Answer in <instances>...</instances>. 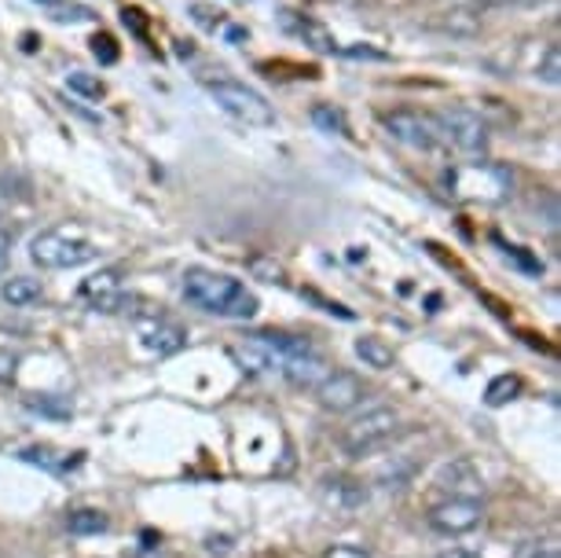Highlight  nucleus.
<instances>
[{"label":"nucleus","instance_id":"obj_1","mask_svg":"<svg viewBox=\"0 0 561 558\" xmlns=\"http://www.w3.org/2000/svg\"><path fill=\"white\" fill-rule=\"evenodd\" d=\"M184 298L203 309L209 316H220V320H250L257 316L261 301L247 283H239L236 276H225V272L214 269H187L184 272Z\"/></svg>","mask_w":561,"mask_h":558},{"label":"nucleus","instance_id":"obj_2","mask_svg":"<svg viewBox=\"0 0 561 558\" xmlns=\"http://www.w3.org/2000/svg\"><path fill=\"white\" fill-rule=\"evenodd\" d=\"M100 250L96 243H89L78 231H67V228H48V231H37L30 239V261L45 272H67V269H81L89 261H96Z\"/></svg>","mask_w":561,"mask_h":558},{"label":"nucleus","instance_id":"obj_3","mask_svg":"<svg viewBox=\"0 0 561 558\" xmlns=\"http://www.w3.org/2000/svg\"><path fill=\"white\" fill-rule=\"evenodd\" d=\"M301 350H312L309 339L257 331V334H247L242 342L231 345V356H236V361L247 367V372H279V367L287 364L294 353H301Z\"/></svg>","mask_w":561,"mask_h":558},{"label":"nucleus","instance_id":"obj_4","mask_svg":"<svg viewBox=\"0 0 561 558\" xmlns=\"http://www.w3.org/2000/svg\"><path fill=\"white\" fill-rule=\"evenodd\" d=\"M206 89H209V96L217 100V107L242 125H272L275 122L272 103L264 100L261 92H253L250 86H242V81L217 78V81H209Z\"/></svg>","mask_w":561,"mask_h":558},{"label":"nucleus","instance_id":"obj_5","mask_svg":"<svg viewBox=\"0 0 561 558\" xmlns=\"http://www.w3.org/2000/svg\"><path fill=\"white\" fill-rule=\"evenodd\" d=\"M437 129H440V140L466 158H481L484 151H489V125L481 122V114H473L466 107L440 111Z\"/></svg>","mask_w":561,"mask_h":558},{"label":"nucleus","instance_id":"obj_6","mask_svg":"<svg viewBox=\"0 0 561 558\" xmlns=\"http://www.w3.org/2000/svg\"><path fill=\"white\" fill-rule=\"evenodd\" d=\"M397 426H400V415L393 408H370V412H364L345 426L342 445H345V452H353V456H364V452L378 448L382 441L393 437Z\"/></svg>","mask_w":561,"mask_h":558},{"label":"nucleus","instance_id":"obj_7","mask_svg":"<svg viewBox=\"0 0 561 558\" xmlns=\"http://www.w3.org/2000/svg\"><path fill=\"white\" fill-rule=\"evenodd\" d=\"M382 125L386 133L400 140L411 151H437L444 144L440 140V129H437V118L433 114H422V111H393V114H382Z\"/></svg>","mask_w":561,"mask_h":558},{"label":"nucleus","instance_id":"obj_8","mask_svg":"<svg viewBox=\"0 0 561 558\" xmlns=\"http://www.w3.org/2000/svg\"><path fill=\"white\" fill-rule=\"evenodd\" d=\"M481 519H484V503L473 497H451L430 511V525L444 536H459V533L478 529Z\"/></svg>","mask_w":561,"mask_h":558},{"label":"nucleus","instance_id":"obj_9","mask_svg":"<svg viewBox=\"0 0 561 558\" xmlns=\"http://www.w3.org/2000/svg\"><path fill=\"white\" fill-rule=\"evenodd\" d=\"M316 394H320V405L327 412H348V408H356L364 401V383H359L356 375L331 372L320 386H316Z\"/></svg>","mask_w":561,"mask_h":558},{"label":"nucleus","instance_id":"obj_10","mask_svg":"<svg viewBox=\"0 0 561 558\" xmlns=\"http://www.w3.org/2000/svg\"><path fill=\"white\" fill-rule=\"evenodd\" d=\"M140 342H144V350H151L158 356H173L184 350L187 331L180 328V323L165 320V316H151V320L140 323Z\"/></svg>","mask_w":561,"mask_h":558},{"label":"nucleus","instance_id":"obj_11","mask_svg":"<svg viewBox=\"0 0 561 558\" xmlns=\"http://www.w3.org/2000/svg\"><path fill=\"white\" fill-rule=\"evenodd\" d=\"M279 375L298 389H316L327 375H331V367H327V361L316 350H301L279 367Z\"/></svg>","mask_w":561,"mask_h":558},{"label":"nucleus","instance_id":"obj_12","mask_svg":"<svg viewBox=\"0 0 561 558\" xmlns=\"http://www.w3.org/2000/svg\"><path fill=\"white\" fill-rule=\"evenodd\" d=\"M81 298L92 301L103 312H114L125 305V291H122V276L114 269H103L96 276H89L81 283Z\"/></svg>","mask_w":561,"mask_h":558},{"label":"nucleus","instance_id":"obj_13","mask_svg":"<svg viewBox=\"0 0 561 558\" xmlns=\"http://www.w3.org/2000/svg\"><path fill=\"white\" fill-rule=\"evenodd\" d=\"M0 298H4L12 309H26V305H34L45 298V287H41V280H30V276H12L0 283Z\"/></svg>","mask_w":561,"mask_h":558},{"label":"nucleus","instance_id":"obj_14","mask_svg":"<svg viewBox=\"0 0 561 558\" xmlns=\"http://www.w3.org/2000/svg\"><path fill=\"white\" fill-rule=\"evenodd\" d=\"M34 4L45 8V15L56 19V23H92L96 19V12L89 4H78V0H34Z\"/></svg>","mask_w":561,"mask_h":558},{"label":"nucleus","instance_id":"obj_15","mask_svg":"<svg viewBox=\"0 0 561 558\" xmlns=\"http://www.w3.org/2000/svg\"><path fill=\"white\" fill-rule=\"evenodd\" d=\"M356 356L367 367H375V372H389L393 361H397L393 350H389L382 339H375V334H364V339H356Z\"/></svg>","mask_w":561,"mask_h":558},{"label":"nucleus","instance_id":"obj_16","mask_svg":"<svg viewBox=\"0 0 561 558\" xmlns=\"http://www.w3.org/2000/svg\"><path fill=\"white\" fill-rule=\"evenodd\" d=\"M19 459H23V463H34V467H45V470H51V474H67V470L73 467V463H78V459L62 456V452L48 448V445L23 448V452H19Z\"/></svg>","mask_w":561,"mask_h":558},{"label":"nucleus","instance_id":"obj_17","mask_svg":"<svg viewBox=\"0 0 561 558\" xmlns=\"http://www.w3.org/2000/svg\"><path fill=\"white\" fill-rule=\"evenodd\" d=\"M107 514L96 511V508H84V511H70L67 519V529L73 536H96V533H107Z\"/></svg>","mask_w":561,"mask_h":558},{"label":"nucleus","instance_id":"obj_18","mask_svg":"<svg viewBox=\"0 0 561 558\" xmlns=\"http://www.w3.org/2000/svg\"><path fill=\"white\" fill-rule=\"evenodd\" d=\"M517 394H522V378H517V375H500V378H492L489 389H484V405H489V408H503V405H511Z\"/></svg>","mask_w":561,"mask_h":558},{"label":"nucleus","instance_id":"obj_19","mask_svg":"<svg viewBox=\"0 0 561 558\" xmlns=\"http://www.w3.org/2000/svg\"><path fill=\"white\" fill-rule=\"evenodd\" d=\"M67 89L78 92V96H84V100H100L103 96V81L92 78L89 70H70L67 73Z\"/></svg>","mask_w":561,"mask_h":558},{"label":"nucleus","instance_id":"obj_20","mask_svg":"<svg viewBox=\"0 0 561 558\" xmlns=\"http://www.w3.org/2000/svg\"><path fill=\"white\" fill-rule=\"evenodd\" d=\"M312 122L320 125L323 133H337V136H345V133H348L345 114H342V111H334L331 103H320V107H312Z\"/></svg>","mask_w":561,"mask_h":558},{"label":"nucleus","instance_id":"obj_21","mask_svg":"<svg viewBox=\"0 0 561 558\" xmlns=\"http://www.w3.org/2000/svg\"><path fill=\"white\" fill-rule=\"evenodd\" d=\"M539 78H543L547 86H558V81H561V56H558L554 45L543 52V62H539Z\"/></svg>","mask_w":561,"mask_h":558},{"label":"nucleus","instance_id":"obj_22","mask_svg":"<svg viewBox=\"0 0 561 558\" xmlns=\"http://www.w3.org/2000/svg\"><path fill=\"white\" fill-rule=\"evenodd\" d=\"M30 408H34V412H45V415H62L67 419L73 408L67 405V401H56V397H41V401H26Z\"/></svg>","mask_w":561,"mask_h":558},{"label":"nucleus","instance_id":"obj_23","mask_svg":"<svg viewBox=\"0 0 561 558\" xmlns=\"http://www.w3.org/2000/svg\"><path fill=\"white\" fill-rule=\"evenodd\" d=\"M323 558H370V555L364 551V547H356V544H334Z\"/></svg>","mask_w":561,"mask_h":558},{"label":"nucleus","instance_id":"obj_24","mask_svg":"<svg viewBox=\"0 0 561 558\" xmlns=\"http://www.w3.org/2000/svg\"><path fill=\"white\" fill-rule=\"evenodd\" d=\"M111 45H114L111 37H96V41H92V52H96V56H103L107 62H114V56H118V52H114Z\"/></svg>","mask_w":561,"mask_h":558},{"label":"nucleus","instance_id":"obj_25","mask_svg":"<svg viewBox=\"0 0 561 558\" xmlns=\"http://www.w3.org/2000/svg\"><path fill=\"white\" fill-rule=\"evenodd\" d=\"M8 261H12V236L0 228V272L8 269Z\"/></svg>","mask_w":561,"mask_h":558},{"label":"nucleus","instance_id":"obj_26","mask_svg":"<svg viewBox=\"0 0 561 558\" xmlns=\"http://www.w3.org/2000/svg\"><path fill=\"white\" fill-rule=\"evenodd\" d=\"M15 375V356L0 353V378H12Z\"/></svg>","mask_w":561,"mask_h":558},{"label":"nucleus","instance_id":"obj_27","mask_svg":"<svg viewBox=\"0 0 561 558\" xmlns=\"http://www.w3.org/2000/svg\"><path fill=\"white\" fill-rule=\"evenodd\" d=\"M437 558H481L478 551H466V547H451V551H444Z\"/></svg>","mask_w":561,"mask_h":558},{"label":"nucleus","instance_id":"obj_28","mask_svg":"<svg viewBox=\"0 0 561 558\" xmlns=\"http://www.w3.org/2000/svg\"><path fill=\"white\" fill-rule=\"evenodd\" d=\"M533 558H561V555H558V547H554V544H547V547H539V551H536Z\"/></svg>","mask_w":561,"mask_h":558}]
</instances>
